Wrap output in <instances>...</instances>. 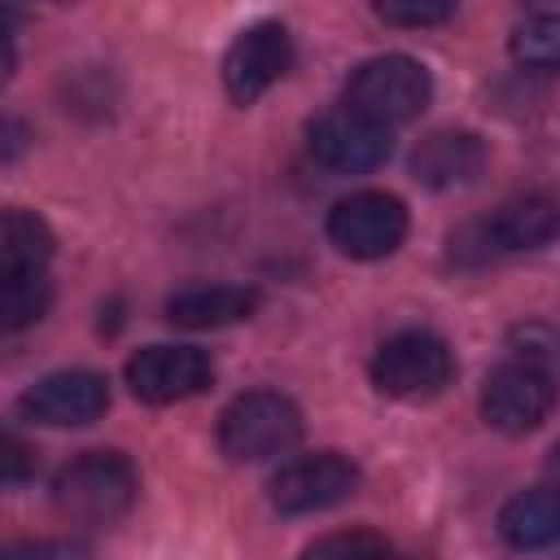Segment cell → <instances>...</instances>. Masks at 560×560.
<instances>
[{
	"label": "cell",
	"instance_id": "cell-8",
	"mask_svg": "<svg viewBox=\"0 0 560 560\" xmlns=\"http://www.w3.org/2000/svg\"><path fill=\"white\" fill-rule=\"evenodd\" d=\"M551 402H556V385L529 359L499 363L486 376V385H481V416L499 433H529V429H538L547 420Z\"/></svg>",
	"mask_w": 560,
	"mask_h": 560
},
{
	"label": "cell",
	"instance_id": "cell-3",
	"mask_svg": "<svg viewBox=\"0 0 560 560\" xmlns=\"http://www.w3.org/2000/svg\"><path fill=\"white\" fill-rule=\"evenodd\" d=\"M433 96V79L429 70L407 57V52H385V57H368L363 66L350 70L346 79V105L381 127L394 122H411Z\"/></svg>",
	"mask_w": 560,
	"mask_h": 560
},
{
	"label": "cell",
	"instance_id": "cell-24",
	"mask_svg": "<svg viewBox=\"0 0 560 560\" xmlns=\"http://www.w3.org/2000/svg\"><path fill=\"white\" fill-rule=\"evenodd\" d=\"M389 560H416V556H389Z\"/></svg>",
	"mask_w": 560,
	"mask_h": 560
},
{
	"label": "cell",
	"instance_id": "cell-16",
	"mask_svg": "<svg viewBox=\"0 0 560 560\" xmlns=\"http://www.w3.org/2000/svg\"><path fill=\"white\" fill-rule=\"evenodd\" d=\"M52 258V232L39 214L13 206L0 223V276L9 271H44Z\"/></svg>",
	"mask_w": 560,
	"mask_h": 560
},
{
	"label": "cell",
	"instance_id": "cell-1",
	"mask_svg": "<svg viewBox=\"0 0 560 560\" xmlns=\"http://www.w3.org/2000/svg\"><path fill=\"white\" fill-rule=\"evenodd\" d=\"M140 490L136 464L122 451H83L52 477V508L79 525H114Z\"/></svg>",
	"mask_w": 560,
	"mask_h": 560
},
{
	"label": "cell",
	"instance_id": "cell-15",
	"mask_svg": "<svg viewBox=\"0 0 560 560\" xmlns=\"http://www.w3.org/2000/svg\"><path fill=\"white\" fill-rule=\"evenodd\" d=\"M499 534L516 551H542L560 542V486L542 481L534 490H521L499 512Z\"/></svg>",
	"mask_w": 560,
	"mask_h": 560
},
{
	"label": "cell",
	"instance_id": "cell-6",
	"mask_svg": "<svg viewBox=\"0 0 560 560\" xmlns=\"http://www.w3.org/2000/svg\"><path fill=\"white\" fill-rule=\"evenodd\" d=\"M306 144L319 166H328L337 175H363L389 158V127L354 114L350 105H337V109H324L319 118H311Z\"/></svg>",
	"mask_w": 560,
	"mask_h": 560
},
{
	"label": "cell",
	"instance_id": "cell-5",
	"mask_svg": "<svg viewBox=\"0 0 560 560\" xmlns=\"http://www.w3.org/2000/svg\"><path fill=\"white\" fill-rule=\"evenodd\" d=\"M407 236V206L394 192H350L328 210V241L346 254V258H385L402 245Z\"/></svg>",
	"mask_w": 560,
	"mask_h": 560
},
{
	"label": "cell",
	"instance_id": "cell-9",
	"mask_svg": "<svg viewBox=\"0 0 560 560\" xmlns=\"http://www.w3.org/2000/svg\"><path fill=\"white\" fill-rule=\"evenodd\" d=\"M359 486V464L341 451H315L302 459H289L276 477H271V503L284 516H302V512H324L341 499H350Z\"/></svg>",
	"mask_w": 560,
	"mask_h": 560
},
{
	"label": "cell",
	"instance_id": "cell-7",
	"mask_svg": "<svg viewBox=\"0 0 560 560\" xmlns=\"http://www.w3.org/2000/svg\"><path fill=\"white\" fill-rule=\"evenodd\" d=\"M214 363L197 346H144L127 359V385L149 407H171L210 389Z\"/></svg>",
	"mask_w": 560,
	"mask_h": 560
},
{
	"label": "cell",
	"instance_id": "cell-19",
	"mask_svg": "<svg viewBox=\"0 0 560 560\" xmlns=\"http://www.w3.org/2000/svg\"><path fill=\"white\" fill-rule=\"evenodd\" d=\"M389 542L372 529H341V534H324L315 538L298 560H389Z\"/></svg>",
	"mask_w": 560,
	"mask_h": 560
},
{
	"label": "cell",
	"instance_id": "cell-11",
	"mask_svg": "<svg viewBox=\"0 0 560 560\" xmlns=\"http://www.w3.org/2000/svg\"><path fill=\"white\" fill-rule=\"evenodd\" d=\"M109 407V381L88 368H66L48 372L18 398V416L31 424H52V429H74L101 420Z\"/></svg>",
	"mask_w": 560,
	"mask_h": 560
},
{
	"label": "cell",
	"instance_id": "cell-4",
	"mask_svg": "<svg viewBox=\"0 0 560 560\" xmlns=\"http://www.w3.org/2000/svg\"><path fill=\"white\" fill-rule=\"evenodd\" d=\"M372 385L389 398H433L455 376L451 346L429 328H402L385 337L372 354Z\"/></svg>",
	"mask_w": 560,
	"mask_h": 560
},
{
	"label": "cell",
	"instance_id": "cell-13",
	"mask_svg": "<svg viewBox=\"0 0 560 560\" xmlns=\"http://www.w3.org/2000/svg\"><path fill=\"white\" fill-rule=\"evenodd\" d=\"M486 166V144L472 131H433L411 153V175L429 188L472 184Z\"/></svg>",
	"mask_w": 560,
	"mask_h": 560
},
{
	"label": "cell",
	"instance_id": "cell-20",
	"mask_svg": "<svg viewBox=\"0 0 560 560\" xmlns=\"http://www.w3.org/2000/svg\"><path fill=\"white\" fill-rule=\"evenodd\" d=\"M455 13V4H376V18L389 26H438Z\"/></svg>",
	"mask_w": 560,
	"mask_h": 560
},
{
	"label": "cell",
	"instance_id": "cell-23",
	"mask_svg": "<svg viewBox=\"0 0 560 560\" xmlns=\"http://www.w3.org/2000/svg\"><path fill=\"white\" fill-rule=\"evenodd\" d=\"M547 468H551V481H556V486H560V442H556V446H551V464H547Z\"/></svg>",
	"mask_w": 560,
	"mask_h": 560
},
{
	"label": "cell",
	"instance_id": "cell-22",
	"mask_svg": "<svg viewBox=\"0 0 560 560\" xmlns=\"http://www.w3.org/2000/svg\"><path fill=\"white\" fill-rule=\"evenodd\" d=\"M66 556V547H57V542H31V547H13L4 560H61Z\"/></svg>",
	"mask_w": 560,
	"mask_h": 560
},
{
	"label": "cell",
	"instance_id": "cell-10",
	"mask_svg": "<svg viewBox=\"0 0 560 560\" xmlns=\"http://www.w3.org/2000/svg\"><path fill=\"white\" fill-rule=\"evenodd\" d=\"M293 66V35L280 22L245 26L223 52V88L236 105H254Z\"/></svg>",
	"mask_w": 560,
	"mask_h": 560
},
{
	"label": "cell",
	"instance_id": "cell-17",
	"mask_svg": "<svg viewBox=\"0 0 560 560\" xmlns=\"http://www.w3.org/2000/svg\"><path fill=\"white\" fill-rule=\"evenodd\" d=\"M52 302V284L48 271H9L0 276V324L9 332L35 324Z\"/></svg>",
	"mask_w": 560,
	"mask_h": 560
},
{
	"label": "cell",
	"instance_id": "cell-14",
	"mask_svg": "<svg viewBox=\"0 0 560 560\" xmlns=\"http://www.w3.org/2000/svg\"><path fill=\"white\" fill-rule=\"evenodd\" d=\"M258 311V289L249 284H192L166 298V319L179 328H223Z\"/></svg>",
	"mask_w": 560,
	"mask_h": 560
},
{
	"label": "cell",
	"instance_id": "cell-2",
	"mask_svg": "<svg viewBox=\"0 0 560 560\" xmlns=\"http://www.w3.org/2000/svg\"><path fill=\"white\" fill-rule=\"evenodd\" d=\"M302 442V411L276 389H249L232 398L219 416V451L236 464H258L284 455Z\"/></svg>",
	"mask_w": 560,
	"mask_h": 560
},
{
	"label": "cell",
	"instance_id": "cell-21",
	"mask_svg": "<svg viewBox=\"0 0 560 560\" xmlns=\"http://www.w3.org/2000/svg\"><path fill=\"white\" fill-rule=\"evenodd\" d=\"M26 468H31V451L9 433V438H4V481H9V486H22V481H26Z\"/></svg>",
	"mask_w": 560,
	"mask_h": 560
},
{
	"label": "cell",
	"instance_id": "cell-12",
	"mask_svg": "<svg viewBox=\"0 0 560 560\" xmlns=\"http://www.w3.org/2000/svg\"><path fill=\"white\" fill-rule=\"evenodd\" d=\"M560 236V197L556 192H516L508 197L494 219L486 223V241L503 254H521V249H542Z\"/></svg>",
	"mask_w": 560,
	"mask_h": 560
},
{
	"label": "cell",
	"instance_id": "cell-18",
	"mask_svg": "<svg viewBox=\"0 0 560 560\" xmlns=\"http://www.w3.org/2000/svg\"><path fill=\"white\" fill-rule=\"evenodd\" d=\"M512 57L525 70H560V13H534L512 31Z\"/></svg>",
	"mask_w": 560,
	"mask_h": 560
}]
</instances>
